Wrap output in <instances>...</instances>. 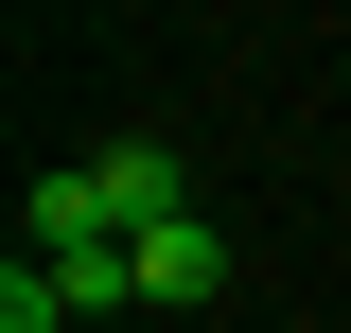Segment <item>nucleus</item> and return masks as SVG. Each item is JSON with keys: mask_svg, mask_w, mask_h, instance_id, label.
<instances>
[{"mask_svg": "<svg viewBox=\"0 0 351 333\" xmlns=\"http://www.w3.org/2000/svg\"><path fill=\"white\" fill-rule=\"evenodd\" d=\"M211 298H228V228H211V210H176V228H141V316H176V333H193Z\"/></svg>", "mask_w": 351, "mask_h": 333, "instance_id": "1", "label": "nucleus"}, {"mask_svg": "<svg viewBox=\"0 0 351 333\" xmlns=\"http://www.w3.org/2000/svg\"><path fill=\"white\" fill-rule=\"evenodd\" d=\"M88 210H106V228H176V210H193V175H176V140H106V158H88Z\"/></svg>", "mask_w": 351, "mask_h": 333, "instance_id": "2", "label": "nucleus"}, {"mask_svg": "<svg viewBox=\"0 0 351 333\" xmlns=\"http://www.w3.org/2000/svg\"><path fill=\"white\" fill-rule=\"evenodd\" d=\"M0 333H88V316H71V281H53L36 246H18V281H0Z\"/></svg>", "mask_w": 351, "mask_h": 333, "instance_id": "3", "label": "nucleus"}]
</instances>
